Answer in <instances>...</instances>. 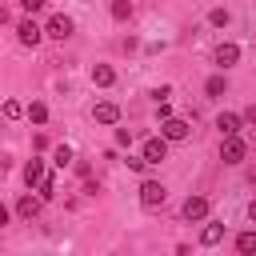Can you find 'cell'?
<instances>
[{
  "label": "cell",
  "instance_id": "1",
  "mask_svg": "<svg viewBox=\"0 0 256 256\" xmlns=\"http://www.w3.org/2000/svg\"><path fill=\"white\" fill-rule=\"evenodd\" d=\"M160 136H164L168 144L188 140V136H192V124H188V120H180V116H164V120H160Z\"/></svg>",
  "mask_w": 256,
  "mask_h": 256
},
{
  "label": "cell",
  "instance_id": "2",
  "mask_svg": "<svg viewBox=\"0 0 256 256\" xmlns=\"http://www.w3.org/2000/svg\"><path fill=\"white\" fill-rule=\"evenodd\" d=\"M164 200H168V188H164L160 180H144V184H140V204H144V208H160Z\"/></svg>",
  "mask_w": 256,
  "mask_h": 256
},
{
  "label": "cell",
  "instance_id": "3",
  "mask_svg": "<svg viewBox=\"0 0 256 256\" xmlns=\"http://www.w3.org/2000/svg\"><path fill=\"white\" fill-rule=\"evenodd\" d=\"M16 40H20L24 48H36V44L44 40V28H40V24L28 16V20H20V24H16Z\"/></svg>",
  "mask_w": 256,
  "mask_h": 256
},
{
  "label": "cell",
  "instance_id": "4",
  "mask_svg": "<svg viewBox=\"0 0 256 256\" xmlns=\"http://www.w3.org/2000/svg\"><path fill=\"white\" fill-rule=\"evenodd\" d=\"M140 156H144V164H164V160H168V140H164V136H148Z\"/></svg>",
  "mask_w": 256,
  "mask_h": 256
},
{
  "label": "cell",
  "instance_id": "5",
  "mask_svg": "<svg viewBox=\"0 0 256 256\" xmlns=\"http://www.w3.org/2000/svg\"><path fill=\"white\" fill-rule=\"evenodd\" d=\"M244 152H248V148H244V140H240L236 132H232V136H224V144H220V160H224V164H240V160H244Z\"/></svg>",
  "mask_w": 256,
  "mask_h": 256
},
{
  "label": "cell",
  "instance_id": "6",
  "mask_svg": "<svg viewBox=\"0 0 256 256\" xmlns=\"http://www.w3.org/2000/svg\"><path fill=\"white\" fill-rule=\"evenodd\" d=\"M44 36H52V40H68V36H72V20H68L64 12L48 16V24H44Z\"/></svg>",
  "mask_w": 256,
  "mask_h": 256
},
{
  "label": "cell",
  "instance_id": "7",
  "mask_svg": "<svg viewBox=\"0 0 256 256\" xmlns=\"http://www.w3.org/2000/svg\"><path fill=\"white\" fill-rule=\"evenodd\" d=\"M180 216H184V220H204V216H208V196H188V200L180 204Z\"/></svg>",
  "mask_w": 256,
  "mask_h": 256
},
{
  "label": "cell",
  "instance_id": "8",
  "mask_svg": "<svg viewBox=\"0 0 256 256\" xmlns=\"http://www.w3.org/2000/svg\"><path fill=\"white\" fill-rule=\"evenodd\" d=\"M92 120H96V124H116V120H120V108H116L112 100H104V104L92 108Z\"/></svg>",
  "mask_w": 256,
  "mask_h": 256
},
{
  "label": "cell",
  "instance_id": "9",
  "mask_svg": "<svg viewBox=\"0 0 256 256\" xmlns=\"http://www.w3.org/2000/svg\"><path fill=\"white\" fill-rule=\"evenodd\" d=\"M16 216L20 220H36L40 216V196H20L16 200Z\"/></svg>",
  "mask_w": 256,
  "mask_h": 256
},
{
  "label": "cell",
  "instance_id": "10",
  "mask_svg": "<svg viewBox=\"0 0 256 256\" xmlns=\"http://www.w3.org/2000/svg\"><path fill=\"white\" fill-rule=\"evenodd\" d=\"M212 60H216L220 68H232V64L240 60V48H236V44H220V48L212 52Z\"/></svg>",
  "mask_w": 256,
  "mask_h": 256
},
{
  "label": "cell",
  "instance_id": "11",
  "mask_svg": "<svg viewBox=\"0 0 256 256\" xmlns=\"http://www.w3.org/2000/svg\"><path fill=\"white\" fill-rule=\"evenodd\" d=\"M240 124H244V116H236V112H220V116H216V128H220V136H232V132H240Z\"/></svg>",
  "mask_w": 256,
  "mask_h": 256
},
{
  "label": "cell",
  "instance_id": "12",
  "mask_svg": "<svg viewBox=\"0 0 256 256\" xmlns=\"http://www.w3.org/2000/svg\"><path fill=\"white\" fill-rule=\"evenodd\" d=\"M40 180H44V160H36V156H32V160L24 164V184H28V188H36Z\"/></svg>",
  "mask_w": 256,
  "mask_h": 256
},
{
  "label": "cell",
  "instance_id": "13",
  "mask_svg": "<svg viewBox=\"0 0 256 256\" xmlns=\"http://www.w3.org/2000/svg\"><path fill=\"white\" fill-rule=\"evenodd\" d=\"M92 84H96V88H112V84H116V72H112L108 64H96V68H92Z\"/></svg>",
  "mask_w": 256,
  "mask_h": 256
},
{
  "label": "cell",
  "instance_id": "14",
  "mask_svg": "<svg viewBox=\"0 0 256 256\" xmlns=\"http://www.w3.org/2000/svg\"><path fill=\"white\" fill-rule=\"evenodd\" d=\"M24 116H28L32 124H44V120H48V104H40V100H32V104L24 108Z\"/></svg>",
  "mask_w": 256,
  "mask_h": 256
},
{
  "label": "cell",
  "instance_id": "15",
  "mask_svg": "<svg viewBox=\"0 0 256 256\" xmlns=\"http://www.w3.org/2000/svg\"><path fill=\"white\" fill-rule=\"evenodd\" d=\"M220 240H224V224H208V228L200 232V244H208V248L220 244Z\"/></svg>",
  "mask_w": 256,
  "mask_h": 256
},
{
  "label": "cell",
  "instance_id": "16",
  "mask_svg": "<svg viewBox=\"0 0 256 256\" xmlns=\"http://www.w3.org/2000/svg\"><path fill=\"white\" fill-rule=\"evenodd\" d=\"M236 252H240V256H252V252H256V232H240V236H236Z\"/></svg>",
  "mask_w": 256,
  "mask_h": 256
},
{
  "label": "cell",
  "instance_id": "17",
  "mask_svg": "<svg viewBox=\"0 0 256 256\" xmlns=\"http://www.w3.org/2000/svg\"><path fill=\"white\" fill-rule=\"evenodd\" d=\"M204 92H208V96H216V100H220V96H224V92H228V80H224V76H208V84H204Z\"/></svg>",
  "mask_w": 256,
  "mask_h": 256
},
{
  "label": "cell",
  "instance_id": "18",
  "mask_svg": "<svg viewBox=\"0 0 256 256\" xmlns=\"http://www.w3.org/2000/svg\"><path fill=\"white\" fill-rule=\"evenodd\" d=\"M228 20H232L228 8H212V12H208V24H212V28H228Z\"/></svg>",
  "mask_w": 256,
  "mask_h": 256
},
{
  "label": "cell",
  "instance_id": "19",
  "mask_svg": "<svg viewBox=\"0 0 256 256\" xmlns=\"http://www.w3.org/2000/svg\"><path fill=\"white\" fill-rule=\"evenodd\" d=\"M132 16V0H112V20H128Z\"/></svg>",
  "mask_w": 256,
  "mask_h": 256
},
{
  "label": "cell",
  "instance_id": "20",
  "mask_svg": "<svg viewBox=\"0 0 256 256\" xmlns=\"http://www.w3.org/2000/svg\"><path fill=\"white\" fill-rule=\"evenodd\" d=\"M4 116H8V120L24 116V104H20V100H4Z\"/></svg>",
  "mask_w": 256,
  "mask_h": 256
},
{
  "label": "cell",
  "instance_id": "21",
  "mask_svg": "<svg viewBox=\"0 0 256 256\" xmlns=\"http://www.w3.org/2000/svg\"><path fill=\"white\" fill-rule=\"evenodd\" d=\"M52 160H56L60 168H64V164H72V148H68V144H60V148L52 152Z\"/></svg>",
  "mask_w": 256,
  "mask_h": 256
},
{
  "label": "cell",
  "instance_id": "22",
  "mask_svg": "<svg viewBox=\"0 0 256 256\" xmlns=\"http://www.w3.org/2000/svg\"><path fill=\"white\" fill-rule=\"evenodd\" d=\"M40 196H44V200H48V196H56V180H52V176H44V180H40Z\"/></svg>",
  "mask_w": 256,
  "mask_h": 256
},
{
  "label": "cell",
  "instance_id": "23",
  "mask_svg": "<svg viewBox=\"0 0 256 256\" xmlns=\"http://www.w3.org/2000/svg\"><path fill=\"white\" fill-rule=\"evenodd\" d=\"M124 164H128V168H132V172H144V168H148V164H144V156H128V160H124Z\"/></svg>",
  "mask_w": 256,
  "mask_h": 256
},
{
  "label": "cell",
  "instance_id": "24",
  "mask_svg": "<svg viewBox=\"0 0 256 256\" xmlns=\"http://www.w3.org/2000/svg\"><path fill=\"white\" fill-rule=\"evenodd\" d=\"M44 4H48V0H20V8H24V12H40Z\"/></svg>",
  "mask_w": 256,
  "mask_h": 256
},
{
  "label": "cell",
  "instance_id": "25",
  "mask_svg": "<svg viewBox=\"0 0 256 256\" xmlns=\"http://www.w3.org/2000/svg\"><path fill=\"white\" fill-rule=\"evenodd\" d=\"M116 144H120V148L132 144V132H128V128H116Z\"/></svg>",
  "mask_w": 256,
  "mask_h": 256
},
{
  "label": "cell",
  "instance_id": "26",
  "mask_svg": "<svg viewBox=\"0 0 256 256\" xmlns=\"http://www.w3.org/2000/svg\"><path fill=\"white\" fill-rule=\"evenodd\" d=\"M244 120H252V124H256V104H252V108L244 112Z\"/></svg>",
  "mask_w": 256,
  "mask_h": 256
},
{
  "label": "cell",
  "instance_id": "27",
  "mask_svg": "<svg viewBox=\"0 0 256 256\" xmlns=\"http://www.w3.org/2000/svg\"><path fill=\"white\" fill-rule=\"evenodd\" d=\"M248 220H252V224H256V200H252V204H248Z\"/></svg>",
  "mask_w": 256,
  "mask_h": 256
},
{
  "label": "cell",
  "instance_id": "28",
  "mask_svg": "<svg viewBox=\"0 0 256 256\" xmlns=\"http://www.w3.org/2000/svg\"><path fill=\"white\" fill-rule=\"evenodd\" d=\"M0 224H8V208L4 204H0Z\"/></svg>",
  "mask_w": 256,
  "mask_h": 256
}]
</instances>
